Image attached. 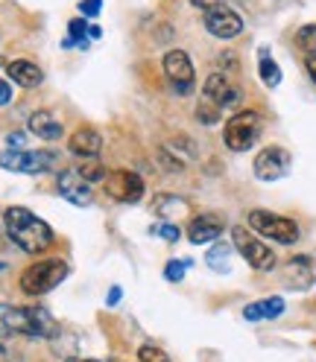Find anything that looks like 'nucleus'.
<instances>
[{
  "label": "nucleus",
  "instance_id": "nucleus-1",
  "mask_svg": "<svg viewBox=\"0 0 316 362\" xmlns=\"http://www.w3.org/2000/svg\"><path fill=\"white\" fill-rule=\"evenodd\" d=\"M53 333H56V322L44 307L0 304V342H6L12 336L44 339V336H53Z\"/></svg>",
  "mask_w": 316,
  "mask_h": 362
},
{
  "label": "nucleus",
  "instance_id": "nucleus-2",
  "mask_svg": "<svg viewBox=\"0 0 316 362\" xmlns=\"http://www.w3.org/2000/svg\"><path fill=\"white\" fill-rule=\"evenodd\" d=\"M4 225H6L9 240L18 248H24L27 255H41L53 243V228L27 208H9L4 214Z\"/></svg>",
  "mask_w": 316,
  "mask_h": 362
},
{
  "label": "nucleus",
  "instance_id": "nucleus-3",
  "mask_svg": "<svg viewBox=\"0 0 316 362\" xmlns=\"http://www.w3.org/2000/svg\"><path fill=\"white\" fill-rule=\"evenodd\" d=\"M64 278H67L64 260H38L21 275V289H24L27 296H47Z\"/></svg>",
  "mask_w": 316,
  "mask_h": 362
},
{
  "label": "nucleus",
  "instance_id": "nucleus-4",
  "mask_svg": "<svg viewBox=\"0 0 316 362\" xmlns=\"http://www.w3.org/2000/svg\"><path fill=\"white\" fill-rule=\"evenodd\" d=\"M261 138V115L258 111H237L235 117H229L222 132V141L232 152H246L252 149Z\"/></svg>",
  "mask_w": 316,
  "mask_h": 362
},
{
  "label": "nucleus",
  "instance_id": "nucleus-5",
  "mask_svg": "<svg viewBox=\"0 0 316 362\" xmlns=\"http://www.w3.org/2000/svg\"><path fill=\"white\" fill-rule=\"evenodd\" d=\"M249 228L266 240H276L281 245H293L299 243V225L287 219V216H278L273 211H249Z\"/></svg>",
  "mask_w": 316,
  "mask_h": 362
},
{
  "label": "nucleus",
  "instance_id": "nucleus-6",
  "mask_svg": "<svg viewBox=\"0 0 316 362\" xmlns=\"http://www.w3.org/2000/svg\"><path fill=\"white\" fill-rule=\"evenodd\" d=\"M232 240H235V248L240 252V257L252 269H258V272L276 269V252L266 243H261V237H255L249 228H240V225L232 228Z\"/></svg>",
  "mask_w": 316,
  "mask_h": 362
},
{
  "label": "nucleus",
  "instance_id": "nucleus-7",
  "mask_svg": "<svg viewBox=\"0 0 316 362\" xmlns=\"http://www.w3.org/2000/svg\"><path fill=\"white\" fill-rule=\"evenodd\" d=\"M59 161L56 152H47V149H38V152H27V149H4L0 152V167L4 170H12V173H47L53 170Z\"/></svg>",
  "mask_w": 316,
  "mask_h": 362
},
{
  "label": "nucleus",
  "instance_id": "nucleus-8",
  "mask_svg": "<svg viewBox=\"0 0 316 362\" xmlns=\"http://www.w3.org/2000/svg\"><path fill=\"white\" fill-rule=\"evenodd\" d=\"M164 76H167V82L173 88V94H179V97L193 94L196 74H193V62H191V56L185 50H170L164 56Z\"/></svg>",
  "mask_w": 316,
  "mask_h": 362
},
{
  "label": "nucleus",
  "instance_id": "nucleus-9",
  "mask_svg": "<svg viewBox=\"0 0 316 362\" xmlns=\"http://www.w3.org/2000/svg\"><path fill=\"white\" fill-rule=\"evenodd\" d=\"M106 185V193L115 199V202H123V205H135V202L144 199V178L135 175L132 170H115L103 178Z\"/></svg>",
  "mask_w": 316,
  "mask_h": 362
},
{
  "label": "nucleus",
  "instance_id": "nucleus-10",
  "mask_svg": "<svg viewBox=\"0 0 316 362\" xmlns=\"http://www.w3.org/2000/svg\"><path fill=\"white\" fill-rule=\"evenodd\" d=\"M202 24H205V30L214 35V38H222V41H229V38H237L243 33V18L229 9V6H222V4H214L211 9H205V18H202Z\"/></svg>",
  "mask_w": 316,
  "mask_h": 362
},
{
  "label": "nucleus",
  "instance_id": "nucleus-11",
  "mask_svg": "<svg viewBox=\"0 0 316 362\" xmlns=\"http://www.w3.org/2000/svg\"><path fill=\"white\" fill-rule=\"evenodd\" d=\"M255 178L261 181H278L290 173V152L281 146H266L255 158Z\"/></svg>",
  "mask_w": 316,
  "mask_h": 362
},
{
  "label": "nucleus",
  "instance_id": "nucleus-12",
  "mask_svg": "<svg viewBox=\"0 0 316 362\" xmlns=\"http://www.w3.org/2000/svg\"><path fill=\"white\" fill-rule=\"evenodd\" d=\"M59 193L71 202L77 208H88L94 199V190H91V181H85L79 175V170H64L59 175Z\"/></svg>",
  "mask_w": 316,
  "mask_h": 362
},
{
  "label": "nucleus",
  "instance_id": "nucleus-13",
  "mask_svg": "<svg viewBox=\"0 0 316 362\" xmlns=\"http://www.w3.org/2000/svg\"><path fill=\"white\" fill-rule=\"evenodd\" d=\"M202 97L211 100V103H217L220 108H235V105L243 100L240 88H232L229 79H225L222 74H211V76L205 79V90H202Z\"/></svg>",
  "mask_w": 316,
  "mask_h": 362
},
{
  "label": "nucleus",
  "instance_id": "nucleus-14",
  "mask_svg": "<svg viewBox=\"0 0 316 362\" xmlns=\"http://www.w3.org/2000/svg\"><path fill=\"white\" fill-rule=\"evenodd\" d=\"M222 231H225L222 216H217V214H202V216H196V219L188 225V240H191L193 245H205V243H214Z\"/></svg>",
  "mask_w": 316,
  "mask_h": 362
},
{
  "label": "nucleus",
  "instance_id": "nucleus-15",
  "mask_svg": "<svg viewBox=\"0 0 316 362\" xmlns=\"http://www.w3.org/2000/svg\"><path fill=\"white\" fill-rule=\"evenodd\" d=\"M67 149L79 158H97V152L103 149V138L94 129H77L71 134V141H67Z\"/></svg>",
  "mask_w": 316,
  "mask_h": 362
},
{
  "label": "nucleus",
  "instance_id": "nucleus-16",
  "mask_svg": "<svg viewBox=\"0 0 316 362\" xmlns=\"http://www.w3.org/2000/svg\"><path fill=\"white\" fill-rule=\"evenodd\" d=\"M6 74H9V79L18 82L21 88H35V85H41V79H44L41 67H38L35 62H27V59L9 62V64H6Z\"/></svg>",
  "mask_w": 316,
  "mask_h": 362
},
{
  "label": "nucleus",
  "instance_id": "nucleus-17",
  "mask_svg": "<svg viewBox=\"0 0 316 362\" xmlns=\"http://www.w3.org/2000/svg\"><path fill=\"white\" fill-rule=\"evenodd\" d=\"M287 310L284 298L273 296V298H261L255 304H249L243 310V319H249V322H264V319H278V315Z\"/></svg>",
  "mask_w": 316,
  "mask_h": 362
},
{
  "label": "nucleus",
  "instance_id": "nucleus-18",
  "mask_svg": "<svg viewBox=\"0 0 316 362\" xmlns=\"http://www.w3.org/2000/svg\"><path fill=\"white\" fill-rule=\"evenodd\" d=\"M30 132L35 134V138L41 141H59L62 138V123L50 115V111H35V115L30 117Z\"/></svg>",
  "mask_w": 316,
  "mask_h": 362
},
{
  "label": "nucleus",
  "instance_id": "nucleus-19",
  "mask_svg": "<svg viewBox=\"0 0 316 362\" xmlns=\"http://www.w3.org/2000/svg\"><path fill=\"white\" fill-rule=\"evenodd\" d=\"M258 74H261V82L266 88H278L281 85V67L269 59V50L261 47V59H258Z\"/></svg>",
  "mask_w": 316,
  "mask_h": 362
},
{
  "label": "nucleus",
  "instance_id": "nucleus-20",
  "mask_svg": "<svg viewBox=\"0 0 316 362\" xmlns=\"http://www.w3.org/2000/svg\"><path fill=\"white\" fill-rule=\"evenodd\" d=\"M62 47L64 50H71V47H88V24L82 18H74L71 24H67V38L62 41Z\"/></svg>",
  "mask_w": 316,
  "mask_h": 362
},
{
  "label": "nucleus",
  "instance_id": "nucleus-21",
  "mask_svg": "<svg viewBox=\"0 0 316 362\" xmlns=\"http://www.w3.org/2000/svg\"><path fill=\"white\" fill-rule=\"evenodd\" d=\"M205 263H208L214 272H220V275H225V272L232 269V248L225 245V243H217L211 252L205 255Z\"/></svg>",
  "mask_w": 316,
  "mask_h": 362
},
{
  "label": "nucleus",
  "instance_id": "nucleus-22",
  "mask_svg": "<svg viewBox=\"0 0 316 362\" xmlns=\"http://www.w3.org/2000/svg\"><path fill=\"white\" fill-rule=\"evenodd\" d=\"M182 211H188V202L179 199V196H158L152 202V214H158V216H173V214H182Z\"/></svg>",
  "mask_w": 316,
  "mask_h": 362
},
{
  "label": "nucleus",
  "instance_id": "nucleus-23",
  "mask_svg": "<svg viewBox=\"0 0 316 362\" xmlns=\"http://www.w3.org/2000/svg\"><path fill=\"white\" fill-rule=\"evenodd\" d=\"M220 115H222V108H220L217 103H211V100H205V97L199 100V105H196V117H199V123L214 126V123H220Z\"/></svg>",
  "mask_w": 316,
  "mask_h": 362
},
{
  "label": "nucleus",
  "instance_id": "nucleus-24",
  "mask_svg": "<svg viewBox=\"0 0 316 362\" xmlns=\"http://www.w3.org/2000/svg\"><path fill=\"white\" fill-rule=\"evenodd\" d=\"M296 44L307 53V56H316V24H307L296 33Z\"/></svg>",
  "mask_w": 316,
  "mask_h": 362
},
{
  "label": "nucleus",
  "instance_id": "nucleus-25",
  "mask_svg": "<svg viewBox=\"0 0 316 362\" xmlns=\"http://www.w3.org/2000/svg\"><path fill=\"white\" fill-rule=\"evenodd\" d=\"M79 175L94 185V181H103L106 178V170H103V164L97 161V158H85V164L79 167Z\"/></svg>",
  "mask_w": 316,
  "mask_h": 362
},
{
  "label": "nucleus",
  "instance_id": "nucleus-26",
  "mask_svg": "<svg viewBox=\"0 0 316 362\" xmlns=\"http://www.w3.org/2000/svg\"><path fill=\"white\" fill-rule=\"evenodd\" d=\"M191 269V260H170L167 266H164V278L170 281V284H179L185 278V272Z\"/></svg>",
  "mask_w": 316,
  "mask_h": 362
},
{
  "label": "nucleus",
  "instance_id": "nucleus-27",
  "mask_svg": "<svg viewBox=\"0 0 316 362\" xmlns=\"http://www.w3.org/2000/svg\"><path fill=\"white\" fill-rule=\"evenodd\" d=\"M138 362H170V359H167V354H164L162 348L144 345V348L138 351Z\"/></svg>",
  "mask_w": 316,
  "mask_h": 362
},
{
  "label": "nucleus",
  "instance_id": "nucleus-28",
  "mask_svg": "<svg viewBox=\"0 0 316 362\" xmlns=\"http://www.w3.org/2000/svg\"><path fill=\"white\" fill-rule=\"evenodd\" d=\"M152 234H155V237H162V240H167V243H176L182 231H179L173 222H162V225H155V228H152Z\"/></svg>",
  "mask_w": 316,
  "mask_h": 362
},
{
  "label": "nucleus",
  "instance_id": "nucleus-29",
  "mask_svg": "<svg viewBox=\"0 0 316 362\" xmlns=\"http://www.w3.org/2000/svg\"><path fill=\"white\" fill-rule=\"evenodd\" d=\"M79 12L88 18H97L103 12V0H79Z\"/></svg>",
  "mask_w": 316,
  "mask_h": 362
},
{
  "label": "nucleus",
  "instance_id": "nucleus-30",
  "mask_svg": "<svg viewBox=\"0 0 316 362\" xmlns=\"http://www.w3.org/2000/svg\"><path fill=\"white\" fill-rule=\"evenodd\" d=\"M120 298H123V289H120V286H111L108 296H106V304H108V307H118Z\"/></svg>",
  "mask_w": 316,
  "mask_h": 362
},
{
  "label": "nucleus",
  "instance_id": "nucleus-31",
  "mask_svg": "<svg viewBox=\"0 0 316 362\" xmlns=\"http://www.w3.org/2000/svg\"><path fill=\"white\" fill-rule=\"evenodd\" d=\"M9 149H24V144H27V138H24V132H12L9 134Z\"/></svg>",
  "mask_w": 316,
  "mask_h": 362
},
{
  "label": "nucleus",
  "instance_id": "nucleus-32",
  "mask_svg": "<svg viewBox=\"0 0 316 362\" xmlns=\"http://www.w3.org/2000/svg\"><path fill=\"white\" fill-rule=\"evenodd\" d=\"M12 103V85L0 79V105H9Z\"/></svg>",
  "mask_w": 316,
  "mask_h": 362
},
{
  "label": "nucleus",
  "instance_id": "nucleus-33",
  "mask_svg": "<svg viewBox=\"0 0 316 362\" xmlns=\"http://www.w3.org/2000/svg\"><path fill=\"white\" fill-rule=\"evenodd\" d=\"M305 67H307V76H310V79H313V85H316V56H307Z\"/></svg>",
  "mask_w": 316,
  "mask_h": 362
},
{
  "label": "nucleus",
  "instance_id": "nucleus-34",
  "mask_svg": "<svg viewBox=\"0 0 316 362\" xmlns=\"http://www.w3.org/2000/svg\"><path fill=\"white\" fill-rule=\"evenodd\" d=\"M193 6H199V9H211L214 4H220V0H191Z\"/></svg>",
  "mask_w": 316,
  "mask_h": 362
},
{
  "label": "nucleus",
  "instance_id": "nucleus-35",
  "mask_svg": "<svg viewBox=\"0 0 316 362\" xmlns=\"http://www.w3.org/2000/svg\"><path fill=\"white\" fill-rule=\"evenodd\" d=\"M67 362H97V359H67Z\"/></svg>",
  "mask_w": 316,
  "mask_h": 362
},
{
  "label": "nucleus",
  "instance_id": "nucleus-36",
  "mask_svg": "<svg viewBox=\"0 0 316 362\" xmlns=\"http://www.w3.org/2000/svg\"><path fill=\"white\" fill-rule=\"evenodd\" d=\"M0 67H4V59H0Z\"/></svg>",
  "mask_w": 316,
  "mask_h": 362
},
{
  "label": "nucleus",
  "instance_id": "nucleus-37",
  "mask_svg": "<svg viewBox=\"0 0 316 362\" xmlns=\"http://www.w3.org/2000/svg\"><path fill=\"white\" fill-rule=\"evenodd\" d=\"M0 269H4V266H0Z\"/></svg>",
  "mask_w": 316,
  "mask_h": 362
}]
</instances>
